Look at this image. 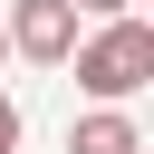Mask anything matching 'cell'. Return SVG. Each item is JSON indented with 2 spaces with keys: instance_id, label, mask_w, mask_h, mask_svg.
<instances>
[{
  "instance_id": "cell-2",
  "label": "cell",
  "mask_w": 154,
  "mask_h": 154,
  "mask_svg": "<svg viewBox=\"0 0 154 154\" xmlns=\"http://www.w3.org/2000/svg\"><path fill=\"white\" fill-rule=\"evenodd\" d=\"M19 58H38V67H67L77 58V10L67 0H10V29H0Z\"/></svg>"
},
{
  "instance_id": "cell-1",
  "label": "cell",
  "mask_w": 154,
  "mask_h": 154,
  "mask_svg": "<svg viewBox=\"0 0 154 154\" xmlns=\"http://www.w3.org/2000/svg\"><path fill=\"white\" fill-rule=\"evenodd\" d=\"M144 77H154V29H144V19H106V29L77 48V87H87V96H106V106H116V96H135Z\"/></svg>"
},
{
  "instance_id": "cell-5",
  "label": "cell",
  "mask_w": 154,
  "mask_h": 154,
  "mask_svg": "<svg viewBox=\"0 0 154 154\" xmlns=\"http://www.w3.org/2000/svg\"><path fill=\"white\" fill-rule=\"evenodd\" d=\"M0 154H19V106L0 96Z\"/></svg>"
},
{
  "instance_id": "cell-4",
  "label": "cell",
  "mask_w": 154,
  "mask_h": 154,
  "mask_svg": "<svg viewBox=\"0 0 154 154\" xmlns=\"http://www.w3.org/2000/svg\"><path fill=\"white\" fill-rule=\"evenodd\" d=\"M67 10H87V19H125L135 0H67Z\"/></svg>"
},
{
  "instance_id": "cell-3",
  "label": "cell",
  "mask_w": 154,
  "mask_h": 154,
  "mask_svg": "<svg viewBox=\"0 0 154 154\" xmlns=\"http://www.w3.org/2000/svg\"><path fill=\"white\" fill-rule=\"evenodd\" d=\"M67 154H144V135H135V116H125V106H96V116H77V125H67Z\"/></svg>"
},
{
  "instance_id": "cell-6",
  "label": "cell",
  "mask_w": 154,
  "mask_h": 154,
  "mask_svg": "<svg viewBox=\"0 0 154 154\" xmlns=\"http://www.w3.org/2000/svg\"><path fill=\"white\" fill-rule=\"evenodd\" d=\"M0 48H10V38H0Z\"/></svg>"
}]
</instances>
